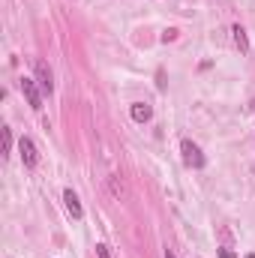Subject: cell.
<instances>
[{"label": "cell", "mask_w": 255, "mask_h": 258, "mask_svg": "<svg viewBox=\"0 0 255 258\" xmlns=\"http://www.w3.org/2000/svg\"><path fill=\"white\" fill-rule=\"evenodd\" d=\"M36 84H39L42 93H51L54 90V78H51V69L45 60H36Z\"/></svg>", "instance_id": "cell-3"}, {"label": "cell", "mask_w": 255, "mask_h": 258, "mask_svg": "<svg viewBox=\"0 0 255 258\" xmlns=\"http://www.w3.org/2000/svg\"><path fill=\"white\" fill-rule=\"evenodd\" d=\"M21 93L33 111H42V90L36 84V78H21Z\"/></svg>", "instance_id": "cell-2"}, {"label": "cell", "mask_w": 255, "mask_h": 258, "mask_svg": "<svg viewBox=\"0 0 255 258\" xmlns=\"http://www.w3.org/2000/svg\"><path fill=\"white\" fill-rule=\"evenodd\" d=\"M156 87H159V90H165V69H159V72H156Z\"/></svg>", "instance_id": "cell-10"}, {"label": "cell", "mask_w": 255, "mask_h": 258, "mask_svg": "<svg viewBox=\"0 0 255 258\" xmlns=\"http://www.w3.org/2000/svg\"><path fill=\"white\" fill-rule=\"evenodd\" d=\"M63 201H66V210H69V216H72V219H81V216H84V207H81L78 195L72 192V189H66V192H63Z\"/></svg>", "instance_id": "cell-6"}, {"label": "cell", "mask_w": 255, "mask_h": 258, "mask_svg": "<svg viewBox=\"0 0 255 258\" xmlns=\"http://www.w3.org/2000/svg\"><path fill=\"white\" fill-rule=\"evenodd\" d=\"M96 255H99V258H111V255H108V246H105V243H96Z\"/></svg>", "instance_id": "cell-11"}, {"label": "cell", "mask_w": 255, "mask_h": 258, "mask_svg": "<svg viewBox=\"0 0 255 258\" xmlns=\"http://www.w3.org/2000/svg\"><path fill=\"white\" fill-rule=\"evenodd\" d=\"M219 258H237V255H234L231 249H225V246H222V249H219Z\"/></svg>", "instance_id": "cell-13"}, {"label": "cell", "mask_w": 255, "mask_h": 258, "mask_svg": "<svg viewBox=\"0 0 255 258\" xmlns=\"http://www.w3.org/2000/svg\"><path fill=\"white\" fill-rule=\"evenodd\" d=\"M180 153H183V162L189 168H204V153H201V147L195 141L183 138V141H180Z\"/></svg>", "instance_id": "cell-1"}, {"label": "cell", "mask_w": 255, "mask_h": 258, "mask_svg": "<svg viewBox=\"0 0 255 258\" xmlns=\"http://www.w3.org/2000/svg\"><path fill=\"white\" fill-rule=\"evenodd\" d=\"M18 153H21V159H24L27 168H36V162H39V153H36V144H33L27 135L18 141Z\"/></svg>", "instance_id": "cell-4"}, {"label": "cell", "mask_w": 255, "mask_h": 258, "mask_svg": "<svg viewBox=\"0 0 255 258\" xmlns=\"http://www.w3.org/2000/svg\"><path fill=\"white\" fill-rule=\"evenodd\" d=\"M129 114H132V120H135V123H147V120L153 117V108H150L147 102H132Z\"/></svg>", "instance_id": "cell-5"}, {"label": "cell", "mask_w": 255, "mask_h": 258, "mask_svg": "<svg viewBox=\"0 0 255 258\" xmlns=\"http://www.w3.org/2000/svg\"><path fill=\"white\" fill-rule=\"evenodd\" d=\"M246 258H255V255H252V252H249V255H246Z\"/></svg>", "instance_id": "cell-15"}, {"label": "cell", "mask_w": 255, "mask_h": 258, "mask_svg": "<svg viewBox=\"0 0 255 258\" xmlns=\"http://www.w3.org/2000/svg\"><path fill=\"white\" fill-rule=\"evenodd\" d=\"M252 108H255V102H252Z\"/></svg>", "instance_id": "cell-16"}, {"label": "cell", "mask_w": 255, "mask_h": 258, "mask_svg": "<svg viewBox=\"0 0 255 258\" xmlns=\"http://www.w3.org/2000/svg\"><path fill=\"white\" fill-rule=\"evenodd\" d=\"M111 192H114V195H117V198H120V195H123V192H126V189H123V183H120V180H117V177H111Z\"/></svg>", "instance_id": "cell-9"}, {"label": "cell", "mask_w": 255, "mask_h": 258, "mask_svg": "<svg viewBox=\"0 0 255 258\" xmlns=\"http://www.w3.org/2000/svg\"><path fill=\"white\" fill-rule=\"evenodd\" d=\"M0 135H3V156H9L12 153V129L3 126V129H0Z\"/></svg>", "instance_id": "cell-8"}, {"label": "cell", "mask_w": 255, "mask_h": 258, "mask_svg": "<svg viewBox=\"0 0 255 258\" xmlns=\"http://www.w3.org/2000/svg\"><path fill=\"white\" fill-rule=\"evenodd\" d=\"M165 258H177V255H174V252H171V249H165Z\"/></svg>", "instance_id": "cell-14"}, {"label": "cell", "mask_w": 255, "mask_h": 258, "mask_svg": "<svg viewBox=\"0 0 255 258\" xmlns=\"http://www.w3.org/2000/svg\"><path fill=\"white\" fill-rule=\"evenodd\" d=\"M171 39H177V30H165L162 33V42H171Z\"/></svg>", "instance_id": "cell-12"}, {"label": "cell", "mask_w": 255, "mask_h": 258, "mask_svg": "<svg viewBox=\"0 0 255 258\" xmlns=\"http://www.w3.org/2000/svg\"><path fill=\"white\" fill-rule=\"evenodd\" d=\"M231 33H234V45L240 48V54H249V36H246V30H243L240 24H234Z\"/></svg>", "instance_id": "cell-7"}]
</instances>
